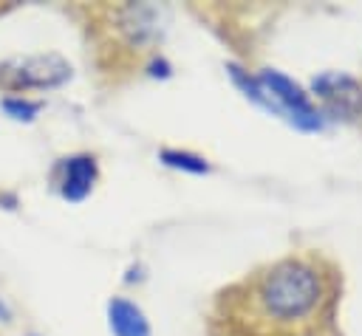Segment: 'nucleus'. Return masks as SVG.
Masks as SVG:
<instances>
[{"mask_svg":"<svg viewBox=\"0 0 362 336\" xmlns=\"http://www.w3.org/2000/svg\"><path fill=\"white\" fill-rule=\"evenodd\" d=\"M260 88L266 90V96L272 99L277 116H288L294 127L300 130H322V116L317 113V107L308 102V96L303 93L300 85H294L288 76L277 73V71H263L257 76Z\"/></svg>","mask_w":362,"mask_h":336,"instance_id":"3","label":"nucleus"},{"mask_svg":"<svg viewBox=\"0 0 362 336\" xmlns=\"http://www.w3.org/2000/svg\"><path fill=\"white\" fill-rule=\"evenodd\" d=\"M328 299L311 260L286 257L221 294L215 330L223 336H314Z\"/></svg>","mask_w":362,"mask_h":336,"instance_id":"1","label":"nucleus"},{"mask_svg":"<svg viewBox=\"0 0 362 336\" xmlns=\"http://www.w3.org/2000/svg\"><path fill=\"white\" fill-rule=\"evenodd\" d=\"M0 107L11 116V119H17V121H31L37 113H40V102H31V99H23V96H8V99H3L0 102Z\"/></svg>","mask_w":362,"mask_h":336,"instance_id":"9","label":"nucleus"},{"mask_svg":"<svg viewBox=\"0 0 362 336\" xmlns=\"http://www.w3.org/2000/svg\"><path fill=\"white\" fill-rule=\"evenodd\" d=\"M71 79V65L59 54H31V56H14L0 65V85L11 90H28V88H59Z\"/></svg>","mask_w":362,"mask_h":336,"instance_id":"2","label":"nucleus"},{"mask_svg":"<svg viewBox=\"0 0 362 336\" xmlns=\"http://www.w3.org/2000/svg\"><path fill=\"white\" fill-rule=\"evenodd\" d=\"M96 181V161L93 155H71L62 161V178H59V195L65 200H82L93 189Z\"/></svg>","mask_w":362,"mask_h":336,"instance_id":"6","label":"nucleus"},{"mask_svg":"<svg viewBox=\"0 0 362 336\" xmlns=\"http://www.w3.org/2000/svg\"><path fill=\"white\" fill-rule=\"evenodd\" d=\"M107 325L113 336H150V322L144 311L124 296H113L107 302Z\"/></svg>","mask_w":362,"mask_h":336,"instance_id":"7","label":"nucleus"},{"mask_svg":"<svg viewBox=\"0 0 362 336\" xmlns=\"http://www.w3.org/2000/svg\"><path fill=\"white\" fill-rule=\"evenodd\" d=\"M11 319V311H8V305L0 299V322H8Z\"/></svg>","mask_w":362,"mask_h":336,"instance_id":"10","label":"nucleus"},{"mask_svg":"<svg viewBox=\"0 0 362 336\" xmlns=\"http://www.w3.org/2000/svg\"><path fill=\"white\" fill-rule=\"evenodd\" d=\"M158 158H161V164H167L173 169L192 172V175H206L209 172V164L201 155H192V152H184V150H161Z\"/></svg>","mask_w":362,"mask_h":336,"instance_id":"8","label":"nucleus"},{"mask_svg":"<svg viewBox=\"0 0 362 336\" xmlns=\"http://www.w3.org/2000/svg\"><path fill=\"white\" fill-rule=\"evenodd\" d=\"M311 90L317 93V99L325 104V110L331 116L354 119L362 113V85L348 73L325 71V73L314 76Z\"/></svg>","mask_w":362,"mask_h":336,"instance_id":"5","label":"nucleus"},{"mask_svg":"<svg viewBox=\"0 0 362 336\" xmlns=\"http://www.w3.org/2000/svg\"><path fill=\"white\" fill-rule=\"evenodd\" d=\"M116 20L122 37L136 48L158 42L167 31V8L156 3H130L116 11Z\"/></svg>","mask_w":362,"mask_h":336,"instance_id":"4","label":"nucleus"}]
</instances>
